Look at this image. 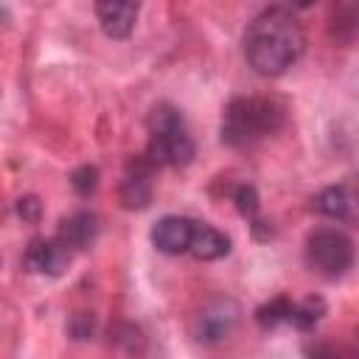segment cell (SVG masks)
Wrapping results in <instances>:
<instances>
[{"label": "cell", "instance_id": "7a4b0ae2", "mask_svg": "<svg viewBox=\"0 0 359 359\" xmlns=\"http://www.w3.org/2000/svg\"><path fill=\"white\" fill-rule=\"evenodd\" d=\"M286 123V104L272 95H238L222 112V143L230 149H247Z\"/></svg>", "mask_w": 359, "mask_h": 359}, {"label": "cell", "instance_id": "2e32d148", "mask_svg": "<svg viewBox=\"0 0 359 359\" xmlns=\"http://www.w3.org/2000/svg\"><path fill=\"white\" fill-rule=\"evenodd\" d=\"M233 202H236V210H238L241 216H247V219H255V216H258L261 199H258L255 185H250V182L236 185V188H233Z\"/></svg>", "mask_w": 359, "mask_h": 359}, {"label": "cell", "instance_id": "44dd1931", "mask_svg": "<svg viewBox=\"0 0 359 359\" xmlns=\"http://www.w3.org/2000/svg\"><path fill=\"white\" fill-rule=\"evenodd\" d=\"M250 230H252V236L258 238V241H266L269 236H272V222H266V219H250Z\"/></svg>", "mask_w": 359, "mask_h": 359}, {"label": "cell", "instance_id": "5b68a950", "mask_svg": "<svg viewBox=\"0 0 359 359\" xmlns=\"http://www.w3.org/2000/svg\"><path fill=\"white\" fill-rule=\"evenodd\" d=\"M241 320V306L227 297V294H216V297H208L191 317V337L194 342L199 345H219L224 342L236 325Z\"/></svg>", "mask_w": 359, "mask_h": 359}, {"label": "cell", "instance_id": "5bb4252c", "mask_svg": "<svg viewBox=\"0 0 359 359\" xmlns=\"http://www.w3.org/2000/svg\"><path fill=\"white\" fill-rule=\"evenodd\" d=\"M306 359H356V351L331 337H309L303 342Z\"/></svg>", "mask_w": 359, "mask_h": 359}, {"label": "cell", "instance_id": "6da1fadb", "mask_svg": "<svg viewBox=\"0 0 359 359\" xmlns=\"http://www.w3.org/2000/svg\"><path fill=\"white\" fill-rule=\"evenodd\" d=\"M241 45L247 65L258 76L278 79L303 56L306 34L289 6H269L252 17Z\"/></svg>", "mask_w": 359, "mask_h": 359}, {"label": "cell", "instance_id": "9a60e30c", "mask_svg": "<svg viewBox=\"0 0 359 359\" xmlns=\"http://www.w3.org/2000/svg\"><path fill=\"white\" fill-rule=\"evenodd\" d=\"M292 300L289 297H272L269 303H264V306H258L255 309V323H258V328H264V331H272V328H278V325H283V323H289V317H292Z\"/></svg>", "mask_w": 359, "mask_h": 359}, {"label": "cell", "instance_id": "3957f363", "mask_svg": "<svg viewBox=\"0 0 359 359\" xmlns=\"http://www.w3.org/2000/svg\"><path fill=\"white\" fill-rule=\"evenodd\" d=\"M149 143H146V151L143 157L154 165V168H163V165H188L196 154V146L188 135V126H185V118L182 112L174 107V104H154L151 112H149Z\"/></svg>", "mask_w": 359, "mask_h": 359}, {"label": "cell", "instance_id": "4fadbf2b", "mask_svg": "<svg viewBox=\"0 0 359 359\" xmlns=\"http://www.w3.org/2000/svg\"><path fill=\"white\" fill-rule=\"evenodd\" d=\"M328 306L320 294H309L303 297L300 303L292 306V317H289V325H294L297 331H314V325L325 317Z\"/></svg>", "mask_w": 359, "mask_h": 359}, {"label": "cell", "instance_id": "d6986e66", "mask_svg": "<svg viewBox=\"0 0 359 359\" xmlns=\"http://www.w3.org/2000/svg\"><path fill=\"white\" fill-rule=\"evenodd\" d=\"M17 216H20L22 222H28V224H36V222L42 219V202H39L36 196H22V199H17Z\"/></svg>", "mask_w": 359, "mask_h": 359}, {"label": "cell", "instance_id": "ffe728a7", "mask_svg": "<svg viewBox=\"0 0 359 359\" xmlns=\"http://www.w3.org/2000/svg\"><path fill=\"white\" fill-rule=\"evenodd\" d=\"M67 331H70L73 339H87V337L93 334V314H87V311H76V314L70 317Z\"/></svg>", "mask_w": 359, "mask_h": 359}, {"label": "cell", "instance_id": "30bf717a", "mask_svg": "<svg viewBox=\"0 0 359 359\" xmlns=\"http://www.w3.org/2000/svg\"><path fill=\"white\" fill-rule=\"evenodd\" d=\"M56 238L67 250H87V247H93L95 238H98V216L93 210H73L70 216H65L59 222Z\"/></svg>", "mask_w": 359, "mask_h": 359}, {"label": "cell", "instance_id": "e0dca14e", "mask_svg": "<svg viewBox=\"0 0 359 359\" xmlns=\"http://www.w3.org/2000/svg\"><path fill=\"white\" fill-rule=\"evenodd\" d=\"M70 185L79 196H93L95 188H98V168L93 163H84L79 165L73 174H70Z\"/></svg>", "mask_w": 359, "mask_h": 359}, {"label": "cell", "instance_id": "8fae6325", "mask_svg": "<svg viewBox=\"0 0 359 359\" xmlns=\"http://www.w3.org/2000/svg\"><path fill=\"white\" fill-rule=\"evenodd\" d=\"M311 205H314L317 213H323L328 219H337V222H345V224H351L356 219V194H353V188L348 182L323 188L311 199Z\"/></svg>", "mask_w": 359, "mask_h": 359}, {"label": "cell", "instance_id": "8992f818", "mask_svg": "<svg viewBox=\"0 0 359 359\" xmlns=\"http://www.w3.org/2000/svg\"><path fill=\"white\" fill-rule=\"evenodd\" d=\"M154 165L140 154L135 160H129L126 165V174L121 180V188H118V196H121V205L126 210H143L151 205V194H154Z\"/></svg>", "mask_w": 359, "mask_h": 359}, {"label": "cell", "instance_id": "52a82bcc", "mask_svg": "<svg viewBox=\"0 0 359 359\" xmlns=\"http://www.w3.org/2000/svg\"><path fill=\"white\" fill-rule=\"evenodd\" d=\"M25 266L31 272H39V275H62L70 264V250L53 236V238H31L28 247H25V255H22Z\"/></svg>", "mask_w": 359, "mask_h": 359}, {"label": "cell", "instance_id": "9c48e42d", "mask_svg": "<svg viewBox=\"0 0 359 359\" xmlns=\"http://www.w3.org/2000/svg\"><path fill=\"white\" fill-rule=\"evenodd\" d=\"M137 14H140V6L137 3H129V0H104V3H95V17L101 22V31L109 39H126V36H132L135 22H137Z\"/></svg>", "mask_w": 359, "mask_h": 359}, {"label": "cell", "instance_id": "7c38bea8", "mask_svg": "<svg viewBox=\"0 0 359 359\" xmlns=\"http://www.w3.org/2000/svg\"><path fill=\"white\" fill-rule=\"evenodd\" d=\"M188 252L199 261H219L230 252V238L208 224V222H194V233H191V244H188Z\"/></svg>", "mask_w": 359, "mask_h": 359}, {"label": "cell", "instance_id": "ac0fdd59", "mask_svg": "<svg viewBox=\"0 0 359 359\" xmlns=\"http://www.w3.org/2000/svg\"><path fill=\"white\" fill-rule=\"evenodd\" d=\"M115 345H121L126 353H143V348H146V339H143V334H140V328L137 325H132V323H123V325H118L115 328Z\"/></svg>", "mask_w": 359, "mask_h": 359}, {"label": "cell", "instance_id": "ba28073f", "mask_svg": "<svg viewBox=\"0 0 359 359\" xmlns=\"http://www.w3.org/2000/svg\"><path fill=\"white\" fill-rule=\"evenodd\" d=\"M191 233H194V222L188 216L168 213V216H163V219L154 222V227H151V244L163 255H182V252H188Z\"/></svg>", "mask_w": 359, "mask_h": 359}, {"label": "cell", "instance_id": "277c9868", "mask_svg": "<svg viewBox=\"0 0 359 359\" xmlns=\"http://www.w3.org/2000/svg\"><path fill=\"white\" fill-rule=\"evenodd\" d=\"M306 264L325 280H339L353 266V241L337 227H317L306 236Z\"/></svg>", "mask_w": 359, "mask_h": 359}]
</instances>
